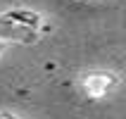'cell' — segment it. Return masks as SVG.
Masks as SVG:
<instances>
[{"mask_svg":"<svg viewBox=\"0 0 126 119\" xmlns=\"http://www.w3.org/2000/svg\"><path fill=\"white\" fill-rule=\"evenodd\" d=\"M119 84H121V76L117 71H110V69H93V71H86L81 76V88L93 100L107 98L110 93H114L119 88Z\"/></svg>","mask_w":126,"mask_h":119,"instance_id":"6da1fadb","label":"cell"},{"mask_svg":"<svg viewBox=\"0 0 126 119\" xmlns=\"http://www.w3.org/2000/svg\"><path fill=\"white\" fill-rule=\"evenodd\" d=\"M0 41L2 43H21V45H29V43H36L38 41V31L29 26H21V24H14L0 14Z\"/></svg>","mask_w":126,"mask_h":119,"instance_id":"7a4b0ae2","label":"cell"},{"mask_svg":"<svg viewBox=\"0 0 126 119\" xmlns=\"http://www.w3.org/2000/svg\"><path fill=\"white\" fill-rule=\"evenodd\" d=\"M2 14H5L10 21L21 24V26H29V29H33V31H43V26H45L43 14L31 10V7H10V10H5Z\"/></svg>","mask_w":126,"mask_h":119,"instance_id":"3957f363","label":"cell"},{"mask_svg":"<svg viewBox=\"0 0 126 119\" xmlns=\"http://www.w3.org/2000/svg\"><path fill=\"white\" fill-rule=\"evenodd\" d=\"M0 119H19L14 112H10V110H0Z\"/></svg>","mask_w":126,"mask_h":119,"instance_id":"277c9868","label":"cell"},{"mask_svg":"<svg viewBox=\"0 0 126 119\" xmlns=\"http://www.w3.org/2000/svg\"><path fill=\"white\" fill-rule=\"evenodd\" d=\"M5 45H7V43H2V41H0V50H5Z\"/></svg>","mask_w":126,"mask_h":119,"instance_id":"5b68a950","label":"cell"},{"mask_svg":"<svg viewBox=\"0 0 126 119\" xmlns=\"http://www.w3.org/2000/svg\"><path fill=\"white\" fill-rule=\"evenodd\" d=\"M0 57H2V50H0Z\"/></svg>","mask_w":126,"mask_h":119,"instance_id":"8992f818","label":"cell"}]
</instances>
